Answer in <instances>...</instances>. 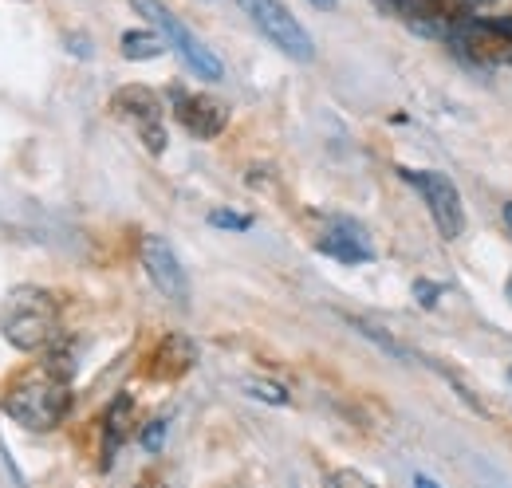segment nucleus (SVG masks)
Wrapping results in <instances>:
<instances>
[{
	"label": "nucleus",
	"instance_id": "nucleus-2",
	"mask_svg": "<svg viewBox=\"0 0 512 488\" xmlns=\"http://www.w3.org/2000/svg\"><path fill=\"white\" fill-rule=\"evenodd\" d=\"M60 331V304L52 292L20 284L8 292V300L0 307V335L4 343H12L16 351H40L56 339Z\"/></svg>",
	"mask_w": 512,
	"mask_h": 488
},
{
	"label": "nucleus",
	"instance_id": "nucleus-23",
	"mask_svg": "<svg viewBox=\"0 0 512 488\" xmlns=\"http://www.w3.org/2000/svg\"><path fill=\"white\" fill-rule=\"evenodd\" d=\"M509 382H512V370H509Z\"/></svg>",
	"mask_w": 512,
	"mask_h": 488
},
{
	"label": "nucleus",
	"instance_id": "nucleus-6",
	"mask_svg": "<svg viewBox=\"0 0 512 488\" xmlns=\"http://www.w3.org/2000/svg\"><path fill=\"white\" fill-rule=\"evenodd\" d=\"M138 260H142L150 284H154L170 304L190 307V276H186V268H182L178 252L170 248V241H162L158 233H146V237L138 241Z\"/></svg>",
	"mask_w": 512,
	"mask_h": 488
},
{
	"label": "nucleus",
	"instance_id": "nucleus-19",
	"mask_svg": "<svg viewBox=\"0 0 512 488\" xmlns=\"http://www.w3.org/2000/svg\"><path fill=\"white\" fill-rule=\"evenodd\" d=\"M331 481H335V485H367V481H363L359 473H335Z\"/></svg>",
	"mask_w": 512,
	"mask_h": 488
},
{
	"label": "nucleus",
	"instance_id": "nucleus-24",
	"mask_svg": "<svg viewBox=\"0 0 512 488\" xmlns=\"http://www.w3.org/2000/svg\"><path fill=\"white\" fill-rule=\"evenodd\" d=\"M509 292H512V284H509Z\"/></svg>",
	"mask_w": 512,
	"mask_h": 488
},
{
	"label": "nucleus",
	"instance_id": "nucleus-3",
	"mask_svg": "<svg viewBox=\"0 0 512 488\" xmlns=\"http://www.w3.org/2000/svg\"><path fill=\"white\" fill-rule=\"evenodd\" d=\"M130 8H134L138 16H146V20L162 32V40L182 56V63L190 67L193 75H201V79H221V75H225V63L217 60V52H213L201 36H193L190 28H186L162 0H130Z\"/></svg>",
	"mask_w": 512,
	"mask_h": 488
},
{
	"label": "nucleus",
	"instance_id": "nucleus-10",
	"mask_svg": "<svg viewBox=\"0 0 512 488\" xmlns=\"http://www.w3.org/2000/svg\"><path fill=\"white\" fill-rule=\"evenodd\" d=\"M193 359H197V351H193L190 339H182V335H170L162 347H158V355H154V378H178L182 370H190Z\"/></svg>",
	"mask_w": 512,
	"mask_h": 488
},
{
	"label": "nucleus",
	"instance_id": "nucleus-22",
	"mask_svg": "<svg viewBox=\"0 0 512 488\" xmlns=\"http://www.w3.org/2000/svg\"><path fill=\"white\" fill-rule=\"evenodd\" d=\"M312 4H320V8H335V0H312Z\"/></svg>",
	"mask_w": 512,
	"mask_h": 488
},
{
	"label": "nucleus",
	"instance_id": "nucleus-4",
	"mask_svg": "<svg viewBox=\"0 0 512 488\" xmlns=\"http://www.w3.org/2000/svg\"><path fill=\"white\" fill-rule=\"evenodd\" d=\"M237 8L256 24V32H264V40H272L288 60L308 63L316 56V44L308 36V28L280 4V0H237Z\"/></svg>",
	"mask_w": 512,
	"mask_h": 488
},
{
	"label": "nucleus",
	"instance_id": "nucleus-15",
	"mask_svg": "<svg viewBox=\"0 0 512 488\" xmlns=\"http://www.w3.org/2000/svg\"><path fill=\"white\" fill-rule=\"evenodd\" d=\"M253 398H264V402H276V406H288V390L284 386H272V382H249Z\"/></svg>",
	"mask_w": 512,
	"mask_h": 488
},
{
	"label": "nucleus",
	"instance_id": "nucleus-12",
	"mask_svg": "<svg viewBox=\"0 0 512 488\" xmlns=\"http://www.w3.org/2000/svg\"><path fill=\"white\" fill-rule=\"evenodd\" d=\"M162 48H166V40L162 36H154V32H123V56L127 60H158L162 56Z\"/></svg>",
	"mask_w": 512,
	"mask_h": 488
},
{
	"label": "nucleus",
	"instance_id": "nucleus-16",
	"mask_svg": "<svg viewBox=\"0 0 512 488\" xmlns=\"http://www.w3.org/2000/svg\"><path fill=\"white\" fill-rule=\"evenodd\" d=\"M162 437H166V422H150V426L142 429V445H146L150 453L162 449Z\"/></svg>",
	"mask_w": 512,
	"mask_h": 488
},
{
	"label": "nucleus",
	"instance_id": "nucleus-5",
	"mask_svg": "<svg viewBox=\"0 0 512 488\" xmlns=\"http://www.w3.org/2000/svg\"><path fill=\"white\" fill-rule=\"evenodd\" d=\"M398 174L426 197V209H430L434 225L442 229V237L457 241L465 233V205H461L457 185L449 182L446 174H438V170H398Z\"/></svg>",
	"mask_w": 512,
	"mask_h": 488
},
{
	"label": "nucleus",
	"instance_id": "nucleus-8",
	"mask_svg": "<svg viewBox=\"0 0 512 488\" xmlns=\"http://www.w3.org/2000/svg\"><path fill=\"white\" fill-rule=\"evenodd\" d=\"M174 99V115L190 130L193 138H217L229 122V111L221 103H213L209 95H190V91H170Z\"/></svg>",
	"mask_w": 512,
	"mask_h": 488
},
{
	"label": "nucleus",
	"instance_id": "nucleus-14",
	"mask_svg": "<svg viewBox=\"0 0 512 488\" xmlns=\"http://www.w3.org/2000/svg\"><path fill=\"white\" fill-rule=\"evenodd\" d=\"M209 225L213 229H229V233H245V229H253V217L249 213H233V209H213Z\"/></svg>",
	"mask_w": 512,
	"mask_h": 488
},
{
	"label": "nucleus",
	"instance_id": "nucleus-11",
	"mask_svg": "<svg viewBox=\"0 0 512 488\" xmlns=\"http://www.w3.org/2000/svg\"><path fill=\"white\" fill-rule=\"evenodd\" d=\"M130 410H134V402H130L127 394L123 398H115V406L107 410V418H103V426H107V445H103V465H111V457H115V449L123 445V437H127L130 429Z\"/></svg>",
	"mask_w": 512,
	"mask_h": 488
},
{
	"label": "nucleus",
	"instance_id": "nucleus-17",
	"mask_svg": "<svg viewBox=\"0 0 512 488\" xmlns=\"http://www.w3.org/2000/svg\"><path fill=\"white\" fill-rule=\"evenodd\" d=\"M414 296H418V304L434 307L438 304V296H442V288H438V284H430V280H418V284H414Z\"/></svg>",
	"mask_w": 512,
	"mask_h": 488
},
{
	"label": "nucleus",
	"instance_id": "nucleus-9",
	"mask_svg": "<svg viewBox=\"0 0 512 488\" xmlns=\"http://www.w3.org/2000/svg\"><path fill=\"white\" fill-rule=\"evenodd\" d=\"M320 252L335 256V260H343V264H363V260H371V256H375L367 229H363V225H355V221H343V217H339V221H331V229L323 233Z\"/></svg>",
	"mask_w": 512,
	"mask_h": 488
},
{
	"label": "nucleus",
	"instance_id": "nucleus-18",
	"mask_svg": "<svg viewBox=\"0 0 512 488\" xmlns=\"http://www.w3.org/2000/svg\"><path fill=\"white\" fill-rule=\"evenodd\" d=\"M489 32H497V36H509V40H512V16H505V20H493V24H489Z\"/></svg>",
	"mask_w": 512,
	"mask_h": 488
},
{
	"label": "nucleus",
	"instance_id": "nucleus-13",
	"mask_svg": "<svg viewBox=\"0 0 512 488\" xmlns=\"http://www.w3.org/2000/svg\"><path fill=\"white\" fill-rule=\"evenodd\" d=\"M351 327L359 331V335H367V339H375L379 347H383L386 355H394V359H414V351L410 347H402L398 339H390L383 327H375V323H367V319H351Z\"/></svg>",
	"mask_w": 512,
	"mask_h": 488
},
{
	"label": "nucleus",
	"instance_id": "nucleus-21",
	"mask_svg": "<svg viewBox=\"0 0 512 488\" xmlns=\"http://www.w3.org/2000/svg\"><path fill=\"white\" fill-rule=\"evenodd\" d=\"M505 233H509V237H512V201H509V205H505Z\"/></svg>",
	"mask_w": 512,
	"mask_h": 488
},
{
	"label": "nucleus",
	"instance_id": "nucleus-7",
	"mask_svg": "<svg viewBox=\"0 0 512 488\" xmlns=\"http://www.w3.org/2000/svg\"><path fill=\"white\" fill-rule=\"evenodd\" d=\"M111 107L130 119L138 126V138L146 142V150L150 154H162L166 150V126H162V103H158V95L150 91V87H138V83H130V87H119L115 91V99H111Z\"/></svg>",
	"mask_w": 512,
	"mask_h": 488
},
{
	"label": "nucleus",
	"instance_id": "nucleus-20",
	"mask_svg": "<svg viewBox=\"0 0 512 488\" xmlns=\"http://www.w3.org/2000/svg\"><path fill=\"white\" fill-rule=\"evenodd\" d=\"M461 8H485V4H493V0H457Z\"/></svg>",
	"mask_w": 512,
	"mask_h": 488
},
{
	"label": "nucleus",
	"instance_id": "nucleus-1",
	"mask_svg": "<svg viewBox=\"0 0 512 488\" xmlns=\"http://www.w3.org/2000/svg\"><path fill=\"white\" fill-rule=\"evenodd\" d=\"M4 418H12L16 426L32 429V433H48L67 418L71 410V390L67 378L52 374L48 366L40 374H24L20 382L8 386L4 402H0Z\"/></svg>",
	"mask_w": 512,
	"mask_h": 488
}]
</instances>
